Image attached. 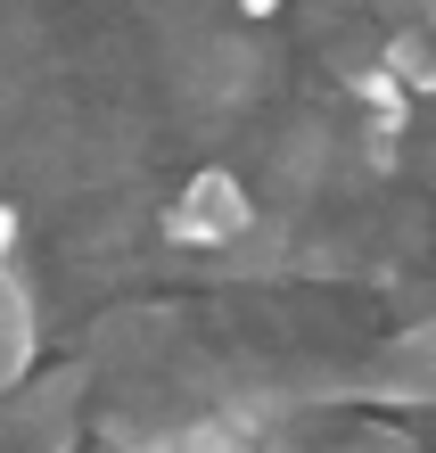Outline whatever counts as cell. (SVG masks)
<instances>
[{"label":"cell","mask_w":436,"mask_h":453,"mask_svg":"<svg viewBox=\"0 0 436 453\" xmlns=\"http://www.w3.org/2000/svg\"><path fill=\"white\" fill-rule=\"evenodd\" d=\"M272 453H412V437L338 404V412H296L288 429L272 437Z\"/></svg>","instance_id":"cell-4"},{"label":"cell","mask_w":436,"mask_h":453,"mask_svg":"<svg viewBox=\"0 0 436 453\" xmlns=\"http://www.w3.org/2000/svg\"><path fill=\"white\" fill-rule=\"evenodd\" d=\"M354 99H363L379 124H403V116H412V91H403L387 66H363V74H354Z\"/></svg>","instance_id":"cell-8"},{"label":"cell","mask_w":436,"mask_h":453,"mask_svg":"<svg viewBox=\"0 0 436 453\" xmlns=\"http://www.w3.org/2000/svg\"><path fill=\"white\" fill-rule=\"evenodd\" d=\"M354 404L379 412H436V313L379 346V363L354 371Z\"/></svg>","instance_id":"cell-2"},{"label":"cell","mask_w":436,"mask_h":453,"mask_svg":"<svg viewBox=\"0 0 436 453\" xmlns=\"http://www.w3.org/2000/svg\"><path fill=\"white\" fill-rule=\"evenodd\" d=\"M99 429H107L116 453H272L264 437H248L223 412H173V420H124V412H107Z\"/></svg>","instance_id":"cell-3"},{"label":"cell","mask_w":436,"mask_h":453,"mask_svg":"<svg viewBox=\"0 0 436 453\" xmlns=\"http://www.w3.org/2000/svg\"><path fill=\"white\" fill-rule=\"evenodd\" d=\"M165 239H173V248H239V239H256L248 181L223 173V165H198V173L181 181L173 215H165Z\"/></svg>","instance_id":"cell-1"},{"label":"cell","mask_w":436,"mask_h":453,"mask_svg":"<svg viewBox=\"0 0 436 453\" xmlns=\"http://www.w3.org/2000/svg\"><path fill=\"white\" fill-rule=\"evenodd\" d=\"M74 404H83V371H66V380H42V388H34V412H25L34 445H66V437H74Z\"/></svg>","instance_id":"cell-6"},{"label":"cell","mask_w":436,"mask_h":453,"mask_svg":"<svg viewBox=\"0 0 436 453\" xmlns=\"http://www.w3.org/2000/svg\"><path fill=\"white\" fill-rule=\"evenodd\" d=\"M0 248H17V206H0Z\"/></svg>","instance_id":"cell-9"},{"label":"cell","mask_w":436,"mask_h":453,"mask_svg":"<svg viewBox=\"0 0 436 453\" xmlns=\"http://www.w3.org/2000/svg\"><path fill=\"white\" fill-rule=\"evenodd\" d=\"M379 66H387L403 91H436V34H387Z\"/></svg>","instance_id":"cell-7"},{"label":"cell","mask_w":436,"mask_h":453,"mask_svg":"<svg viewBox=\"0 0 436 453\" xmlns=\"http://www.w3.org/2000/svg\"><path fill=\"white\" fill-rule=\"evenodd\" d=\"M25 371H34V297H25V280L9 273V248H0V395H17Z\"/></svg>","instance_id":"cell-5"}]
</instances>
